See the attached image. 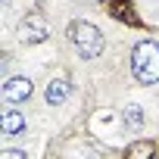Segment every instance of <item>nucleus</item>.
I'll return each instance as SVG.
<instances>
[{
	"instance_id": "nucleus-1",
	"label": "nucleus",
	"mask_w": 159,
	"mask_h": 159,
	"mask_svg": "<svg viewBox=\"0 0 159 159\" xmlns=\"http://www.w3.org/2000/svg\"><path fill=\"white\" fill-rule=\"evenodd\" d=\"M131 72L140 84H159V44L140 41L131 53Z\"/></svg>"
},
{
	"instance_id": "nucleus-2",
	"label": "nucleus",
	"mask_w": 159,
	"mask_h": 159,
	"mask_svg": "<svg viewBox=\"0 0 159 159\" xmlns=\"http://www.w3.org/2000/svg\"><path fill=\"white\" fill-rule=\"evenodd\" d=\"M69 41H72V47L78 50L81 59H97L103 53V34H100V28H94L88 22H72L69 25Z\"/></svg>"
},
{
	"instance_id": "nucleus-3",
	"label": "nucleus",
	"mask_w": 159,
	"mask_h": 159,
	"mask_svg": "<svg viewBox=\"0 0 159 159\" xmlns=\"http://www.w3.org/2000/svg\"><path fill=\"white\" fill-rule=\"evenodd\" d=\"M19 38H22L25 44H41V41L47 38V22H44L41 16H25V19L19 22Z\"/></svg>"
},
{
	"instance_id": "nucleus-4",
	"label": "nucleus",
	"mask_w": 159,
	"mask_h": 159,
	"mask_svg": "<svg viewBox=\"0 0 159 159\" xmlns=\"http://www.w3.org/2000/svg\"><path fill=\"white\" fill-rule=\"evenodd\" d=\"M31 81H28V78L25 75H16V78H10V81L3 84V100L7 103H25L28 97H31Z\"/></svg>"
},
{
	"instance_id": "nucleus-5",
	"label": "nucleus",
	"mask_w": 159,
	"mask_h": 159,
	"mask_svg": "<svg viewBox=\"0 0 159 159\" xmlns=\"http://www.w3.org/2000/svg\"><path fill=\"white\" fill-rule=\"evenodd\" d=\"M0 131H3V137H16L25 131V116L19 109H3V116H0Z\"/></svg>"
},
{
	"instance_id": "nucleus-6",
	"label": "nucleus",
	"mask_w": 159,
	"mask_h": 159,
	"mask_svg": "<svg viewBox=\"0 0 159 159\" xmlns=\"http://www.w3.org/2000/svg\"><path fill=\"white\" fill-rule=\"evenodd\" d=\"M69 94H72V84L66 81V78H53V81L47 84V91H44V100L50 106H62L69 100Z\"/></svg>"
},
{
	"instance_id": "nucleus-7",
	"label": "nucleus",
	"mask_w": 159,
	"mask_h": 159,
	"mask_svg": "<svg viewBox=\"0 0 159 159\" xmlns=\"http://www.w3.org/2000/svg\"><path fill=\"white\" fill-rule=\"evenodd\" d=\"M109 13H112L119 22L140 25V19H137V13H134V7H131V0H112V3H109Z\"/></svg>"
},
{
	"instance_id": "nucleus-8",
	"label": "nucleus",
	"mask_w": 159,
	"mask_h": 159,
	"mask_svg": "<svg viewBox=\"0 0 159 159\" xmlns=\"http://www.w3.org/2000/svg\"><path fill=\"white\" fill-rule=\"evenodd\" d=\"M153 150H156V147H153L150 140H137V143H131V147L125 150V156H128V159H140V156H153Z\"/></svg>"
},
{
	"instance_id": "nucleus-9",
	"label": "nucleus",
	"mask_w": 159,
	"mask_h": 159,
	"mask_svg": "<svg viewBox=\"0 0 159 159\" xmlns=\"http://www.w3.org/2000/svg\"><path fill=\"white\" fill-rule=\"evenodd\" d=\"M125 122H128V128H140V125H143L140 106H128V109H125Z\"/></svg>"
},
{
	"instance_id": "nucleus-10",
	"label": "nucleus",
	"mask_w": 159,
	"mask_h": 159,
	"mask_svg": "<svg viewBox=\"0 0 159 159\" xmlns=\"http://www.w3.org/2000/svg\"><path fill=\"white\" fill-rule=\"evenodd\" d=\"M0 159H25V153H22V150H3Z\"/></svg>"
}]
</instances>
